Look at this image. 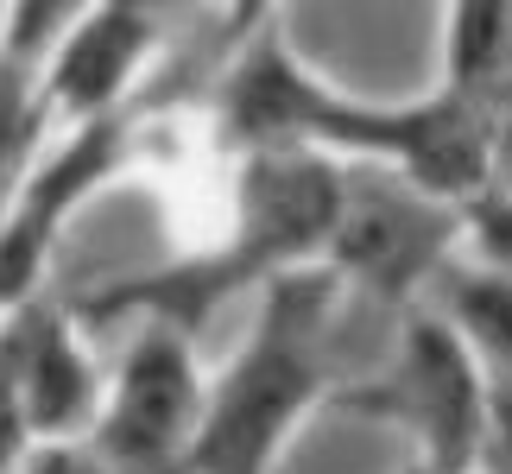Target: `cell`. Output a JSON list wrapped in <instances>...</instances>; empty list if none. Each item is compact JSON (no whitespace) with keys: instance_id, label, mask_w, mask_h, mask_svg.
Returning a JSON list of instances; mask_svg holds the SVG:
<instances>
[{"instance_id":"cell-11","label":"cell","mask_w":512,"mask_h":474,"mask_svg":"<svg viewBox=\"0 0 512 474\" xmlns=\"http://www.w3.org/2000/svg\"><path fill=\"white\" fill-rule=\"evenodd\" d=\"M443 316L456 323V335L475 348L481 373H512V279L494 266L475 272H449V304Z\"/></svg>"},{"instance_id":"cell-3","label":"cell","mask_w":512,"mask_h":474,"mask_svg":"<svg viewBox=\"0 0 512 474\" xmlns=\"http://www.w3.org/2000/svg\"><path fill=\"white\" fill-rule=\"evenodd\" d=\"M361 418H386L418 443V462L449 474H481V424H487V373L475 348L456 335L443 310L411 316L386 373L348 392Z\"/></svg>"},{"instance_id":"cell-16","label":"cell","mask_w":512,"mask_h":474,"mask_svg":"<svg viewBox=\"0 0 512 474\" xmlns=\"http://www.w3.org/2000/svg\"><path fill=\"white\" fill-rule=\"evenodd\" d=\"M13 474H108V468L89 449V437H70V443H32Z\"/></svg>"},{"instance_id":"cell-20","label":"cell","mask_w":512,"mask_h":474,"mask_svg":"<svg viewBox=\"0 0 512 474\" xmlns=\"http://www.w3.org/2000/svg\"><path fill=\"white\" fill-rule=\"evenodd\" d=\"M405 474H449V468H430V462H411Z\"/></svg>"},{"instance_id":"cell-5","label":"cell","mask_w":512,"mask_h":474,"mask_svg":"<svg viewBox=\"0 0 512 474\" xmlns=\"http://www.w3.org/2000/svg\"><path fill=\"white\" fill-rule=\"evenodd\" d=\"M462 209L468 203L430 196L424 184L380 165V177L342 184V209L323 241V260L348 285H367L373 298H411L424 279L449 266V247L462 241Z\"/></svg>"},{"instance_id":"cell-10","label":"cell","mask_w":512,"mask_h":474,"mask_svg":"<svg viewBox=\"0 0 512 474\" xmlns=\"http://www.w3.org/2000/svg\"><path fill=\"white\" fill-rule=\"evenodd\" d=\"M512 64V0H449L443 13V83L494 89Z\"/></svg>"},{"instance_id":"cell-8","label":"cell","mask_w":512,"mask_h":474,"mask_svg":"<svg viewBox=\"0 0 512 474\" xmlns=\"http://www.w3.org/2000/svg\"><path fill=\"white\" fill-rule=\"evenodd\" d=\"M159 45V19L121 0H89V13L51 45V57L38 64V95H45L51 121H102L133 102L146 57Z\"/></svg>"},{"instance_id":"cell-2","label":"cell","mask_w":512,"mask_h":474,"mask_svg":"<svg viewBox=\"0 0 512 474\" xmlns=\"http://www.w3.org/2000/svg\"><path fill=\"white\" fill-rule=\"evenodd\" d=\"M494 114L500 102H487V89H449V83L430 102H399V108L348 102L329 89L304 146L336 158H373V165L424 184L430 196L475 203L494 177Z\"/></svg>"},{"instance_id":"cell-17","label":"cell","mask_w":512,"mask_h":474,"mask_svg":"<svg viewBox=\"0 0 512 474\" xmlns=\"http://www.w3.org/2000/svg\"><path fill=\"white\" fill-rule=\"evenodd\" d=\"M32 449V430H26V411H19V392H13V367L0 354V474H13Z\"/></svg>"},{"instance_id":"cell-18","label":"cell","mask_w":512,"mask_h":474,"mask_svg":"<svg viewBox=\"0 0 512 474\" xmlns=\"http://www.w3.org/2000/svg\"><path fill=\"white\" fill-rule=\"evenodd\" d=\"M272 7H279V0H228V19H222V26H228V38L241 45L247 32H260L266 19H272Z\"/></svg>"},{"instance_id":"cell-12","label":"cell","mask_w":512,"mask_h":474,"mask_svg":"<svg viewBox=\"0 0 512 474\" xmlns=\"http://www.w3.org/2000/svg\"><path fill=\"white\" fill-rule=\"evenodd\" d=\"M45 121H51V108H45V95H38V70L0 57V203H7V190L26 177V152H38Z\"/></svg>"},{"instance_id":"cell-19","label":"cell","mask_w":512,"mask_h":474,"mask_svg":"<svg viewBox=\"0 0 512 474\" xmlns=\"http://www.w3.org/2000/svg\"><path fill=\"white\" fill-rule=\"evenodd\" d=\"M121 7H140V13H152V19H165L171 7H184V0H121Z\"/></svg>"},{"instance_id":"cell-13","label":"cell","mask_w":512,"mask_h":474,"mask_svg":"<svg viewBox=\"0 0 512 474\" xmlns=\"http://www.w3.org/2000/svg\"><path fill=\"white\" fill-rule=\"evenodd\" d=\"M89 13V0H13L7 7V45H0V57H13V64H45L51 45L64 38L76 19Z\"/></svg>"},{"instance_id":"cell-9","label":"cell","mask_w":512,"mask_h":474,"mask_svg":"<svg viewBox=\"0 0 512 474\" xmlns=\"http://www.w3.org/2000/svg\"><path fill=\"white\" fill-rule=\"evenodd\" d=\"M323 102H329V89L285 51L279 19H266L260 32L241 38V57L228 64L222 95H215L228 140H241L247 152L253 146H304Z\"/></svg>"},{"instance_id":"cell-4","label":"cell","mask_w":512,"mask_h":474,"mask_svg":"<svg viewBox=\"0 0 512 474\" xmlns=\"http://www.w3.org/2000/svg\"><path fill=\"white\" fill-rule=\"evenodd\" d=\"M203 367H196L190 329L146 316L127 342L114 380L102 386V411L89 424V449L108 474H184L190 443L203 424Z\"/></svg>"},{"instance_id":"cell-1","label":"cell","mask_w":512,"mask_h":474,"mask_svg":"<svg viewBox=\"0 0 512 474\" xmlns=\"http://www.w3.org/2000/svg\"><path fill=\"white\" fill-rule=\"evenodd\" d=\"M342 285L348 279L329 260H291L260 279V323L203 392L184 474H272L323 399V335Z\"/></svg>"},{"instance_id":"cell-21","label":"cell","mask_w":512,"mask_h":474,"mask_svg":"<svg viewBox=\"0 0 512 474\" xmlns=\"http://www.w3.org/2000/svg\"><path fill=\"white\" fill-rule=\"evenodd\" d=\"M7 7H13V0H0V45H7Z\"/></svg>"},{"instance_id":"cell-14","label":"cell","mask_w":512,"mask_h":474,"mask_svg":"<svg viewBox=\"0 0 512 474\" xmlns=\"http://www.w3.org/2000/svg\"><path fill=\"white\" fill-rule=\"evenodd\" d=\"M462 241H475L481 266H494L512 279V190H481L462 209Z\"/></svg>"},{"instance_id":"cell-15","label":"cell","mask_w":512,"mask_h":474,"mask_svg":"<svg viewBox=\"0 0 512 474\" xmlns=\"http://www.w3.org/2000/svg\"><path fill=\"white\" fill-rule=\"evenodd\" d=\"M481 474H512V373H487V424H481Z\"/></svg>"},{"instance_id":"cell-6","label":"cell","mask_w":512,"mask_h":474,"mask_svg":"<svg viewBox=\"0 0 512 474\" xmlns=\"http://www.w3.org/2000/svg\"><path fill=\"white\" fill-rule=\"evenodd\" d=\"M133 127H140V108L133 102L121 114H102V121H76L7 190V203H0V310L38 291L45 260L57 253V234L133 158Z\"/></svg>"},{"instance_id":"cell-7","label":"cell","mask_w":512,"mask_h":474,"mask_svg":"<svg viewBox=\"0 0 512 474\" xmlns=\"http://www.w3.org/2000/svg\"><path fill=\"white\" fill-rule=\"evenodd\" d=\"M0 354L13 367V392L26 411L32 443H70L89 437L95 411H102V373H95L83 335H76V310L19 298L0 310Z\"/></svg>"}]
</instances>
